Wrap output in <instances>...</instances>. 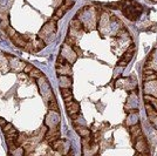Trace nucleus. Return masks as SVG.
I'll use <instances>...</instances> for the list:
<instances>
[{
	"label": "nucleus",
	"mask_w": 157,
	"mask_h": 156,
	"mask_svg": "<svg viewBox=\"0 0 157 156\" xmlns=\"http://www.w3.org/2000/svg\"><path fill=\"white\" fill-rule=\"evenodd\" d=\"M130 133H131V135H132V137L135 140L137 137L142 136V130H141V128L138 127V126H132V127L130 128Z\"/></svg>",
	"instance_id": "nucleus-3"
},
{
	"label": "nucleus",
	"mask_w": 157,
	"mask_h": 156,
	"mask_svg": "<svg viewBox=\"0 0 157 156\" xmlns=\"http://www.w3.org/2000/svg\"><path fill=\"white\" fill-rule=\"evenodd\" d=\"M49 109L52 112H57L59 110V106H57V102L54 96H52V100L49 101Z\"/></svg>",
	"instance_id": "nucleus-5"
},
{
	"label": "nucleus",
	"mask_w": 157,
	"mask_h": 156,
	"mask_svg": "<svg viewBox=\"0 0 157 156\" xmlns=\"http://www.w3.org/2000/svg\"><path fill=\"white\" fill-rule=\"evenodd\" d=\"M67 103V110H68V113L71 114V115H74V114H79V109H80V106H79V103L77 102H75V101H68V102H66Z\"/></svg>",
	"instance_id": "nucleus-1"
},
{
	"label": "nucleus",
	"mask_w": 157,
	"mask_h": 156,
	"mask_svg": "<svg viewBox=\"0 0 157 156\" xmlns=\"http://www.w3.org/2000/svg\"><path fill=\"white\" fill-rule=\"evenodd\" d=\"M41 75H42V73H41V72H39L38 69H34L33 73L30 72V76H34V78H35V76H41Z\"/></svg>",
	"instance_id": "nucleus-7"
},
{
	"label": "nucleus",
	"mask_w": 157,
	"mask_h": 156,
	"mask_svg": "<svg viewBox=\"0 0 157 156\" xmlns=\"http://www.w3.org/2000/svg\"><path fill=\"white\" fill-rule=\"evenodd\" d=\"M132 52H134V47H130V49L127 52V57L124 55V57H122V59L118 61V65H120V66H124V65H127L129 61H130V59L132 57Z\"/></svg>",
	"instance_id": "nucleus-2"
},
{
	"label": "nucleus",
	"mask_w": 157,
	"mask_h": 156,
	"mask_svg": "<svg viewBox=\"0 0 157 156\" xmlns=\"http://www.w3.org/2000/svg\"><path fill=\"white\" fill-rule=\"evenodd\" d=\"M61 94H62V98H63V100H65L66 102H68V101H71V100H73L71 92L68 89V88H63V89H61Z\"/></svg>",
	"instance_id": "nucleus-4"
},
{
	"label": "nucleus",
	"mask_w": 157,
	"mask_h": 156,
	"mask_svg": "<svg viewBox=\"0 0 157 156\" xmlns=\"http://www.w3.org/2000/svg\"><path fill=\"white\" fill-rule=\"evenodd\" d=\"M76 130H77V133H79L82 137H88V136H89V134H90V131H89L87 128H81V127L79 128V127H77Z\"/></svg>",
	"instance_id": "nucleus-6"
}]
</instances>
